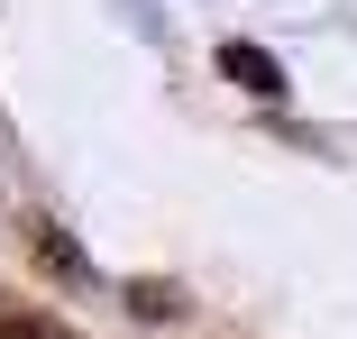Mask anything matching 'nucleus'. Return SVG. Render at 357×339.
Returning a JSON list of instances; mask_svg holds the SVG:
<instances>
[{"instance_id":"nucleus-1","label":"nucleus","mask_w":357,"mask_h":339,"mask_svg":"<svg viewBox=\"0 0 357 339\" xmlns=\"http://www.w3.org/2000/svg\"><path fill=\"white\" fill-rule=\"evenodd\" d=\"M220 74H229L248 101H284V92H294V83H284V64H275L266 46H248V37H229V46H220Z\"/></svg>"},{"instance_id":"nucleus-4","label":"nucleus","mask_w":357,"mask_h":339,"mask_svg":"<svg viewBox=\"0 0 357 339\" xmlns=\"http://www.w3.org/2000/svg\"><path fill=\"white\" fill-rule=\"evenodd\" d=\"M128 312H137V321H183L192 303H183V285H156V276H137V285H128Z\"/></svg>"},{"instance_id":"nucleus-2","label":"nucleus","mask_w":357,"mask_h":339,"mask_svg":"<svg viewBox=\"0 0 357 339\" xmlns=\"http://www.w3.org/2000/svg\"><path fill=\"white\" fill-rule=\"evenodd\" d=\"M28 248H37V266H46V276H92V266H83V248L64 239L55 220H28Z\"/></svg>"},{"instance_id":"nucleus-3","label":"nucleus","mask_w":357,"mask_h":339,"mask_svg":"<svg viewBox=\"0 0 357 339\" xmlns=\"http://www.w3.org/2000/svg\"><path fill=\"white\" fill-rule=\"evenodd\" d=\"M0 339H83V330L55 312H28V303H0Z\"/></svg>"}]
</instances>
